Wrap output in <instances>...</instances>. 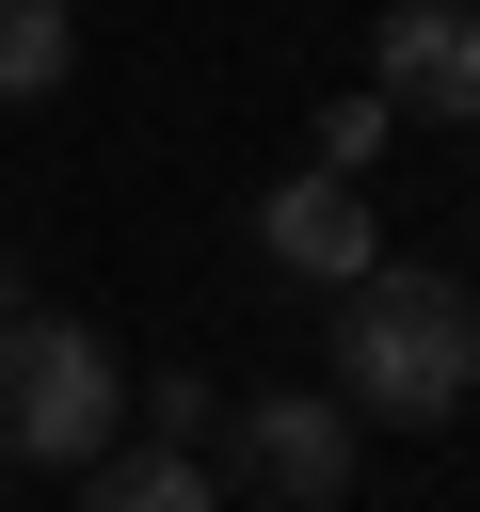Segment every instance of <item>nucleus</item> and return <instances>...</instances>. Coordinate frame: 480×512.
<instances>
[{
    "mask_svg": "<svg viewBox=\"0 0 480 512\" xmlns=\"http://www.w3.org/2000/svg\"><path fill=\"white\" fill-rule=\"evenodd\" d=\"M112 416H128L112 336L16 304V320H0V464H112Z\"/></svg>",
    "mask_w": 480,
    "mask_h": 512,
    "instance_id": "obj_2",
    "label": "nucleus"
},
{
    "mask_svg": "<svg viewBox=\"0 0 480 512\" xmlns=\"http://www.w3.org/2000/svg\"><path fill=\"white\" fill-rule=\"evenodd\" d=\"M384 128H400L384 96H336V112H320V176H368V160H384Z\"/></svg>",
    "mask_w": 480,
    "mask_h": 512,
    "instance_id": "obj_8",
    "label": "nucleus"
},
{
    "mask_svg": "<svg viewBox=\"0 0 480 512\" xmlns=\"http://www.w3.org/2000/svg\"><path fill=\"white\" fill-rule=\"evenodd\" d=\"M368 96H384L400 128H480V0H384Z\"/></svg>",
    "mask_w": 480,
    "mask_h": 512,
    "instance_id": "obj_3",
    "label": "nucleus"
},
{
    "mask_svg": "<svg viewBox=\"0 0 480 512\" xmlns=\"http://www.w3.org/2000/svg\"><path fill=\"white\" fill-rule=\"evenodd\" d=\"M144 432L192 448V432H208V368H160V384H144Z\"/></svg>",
    "mask_w": 480,
    "mask_h": 512,
    "instance_id": "obj_9",
    "label": "nucleus"
},
{
    "mask_svg": "<svg viewBox=\"0 0 480 512\" xmlns=\"http://www.w3.org/2000/svg\"><path fill=\"white\" fill-rule=\"evenodd\" d=\"M80 512H224L192 448H128V464H80Z\"/></svg>",
    "mask_w": 480,
    "mask_h": 512,
    "instance_id": "obj_6",
    "label": "nucleus"
},
{
    "mask_svg": "<svg viewBox=\"0 0 480 512\" xmlns=\"http://www.w3.org/2000/svg\"><path fill=\"white\" fill-rule=\"evenodd\" d=\"M80 80V16L64 0H0V96H64Z\"/></svg>",
    "mask_w": 480,
    "mask_h": 512,
    "instance_id": "obj_7",
    "label": "nucleus"
},
{
    "mask_svg": "<svg viewBox=\"0 0 480 512\" xmlns=\"http://www.w3.org/2000/svg\"><path fill=\"white\" fill-rule=\"evenodd\" d=\"M224 448H240V464H256L288 512H336V496H352V416H336L320 384H272V400H240V432H224Z\"/></svg>",
    "mask_w": 480,
    "mask_h": 512,
    "instance_id": "obj_5",
    "label": "nucleus"
},
{
    "mask_svg": "<svg viewBox=\"0 0 480 512\" xmlns=\"http://www.w3.org/2000/svg\"><path fill=\"white\" fill-rule=\"evenodd\" d=\"M16 304H32V288H16V240H0V320H16Z\"/></svg>",
    "mask_w": 480,
    "mask_h": 512,
    "instance_id": "obj_10",
    "label": "nucleus"
},
{
    "mask_svg": "<svg viewBox=\"0 0 480 512\" xmlns=\"http://www.w3.org/2000/svg\"><path fill=\"white\" fill-rule=\"evenodd\" d=\"M256 256H288L304 288H352V272L384 256L368 176H320V160H304V176H272V192H256Z\"/></svg>",
    "mask_w": 480,
    "mask_h": 512,
    "instance_id": "obj_4",
    "label": "nucleus"
},
{
    "mask_svg": "<svg viewBox=\"0 0 480 512\" xmlns=\"http://www.w3.org/2000/svg\"><path fill=\"white\" fill-rule=\"evenodd\" d=\"M464 400H480V384H464Z\"/></svg>",
    "mask_w": 480,
    "mask_h": 512,
    "instance_id": "obj_11",
    "label": "nucleus"
},
{
    "mask_svg": "<svg viewBox=\"0 0 480 512\" xmlns=\"http://www.w3.org/2000/svg\"><path fill=\"white\" fill-rule=\"evenodd\" d=\"M464 384H480V288L432 256H368L336 288V384L320 400L352 432H432V416H464Z\"/></svg>",
    "mask_w": 480,
    "mask_h": 512,
    "instance_id": "obj_1",
    "label": "nucleus"
}]
</instances>
